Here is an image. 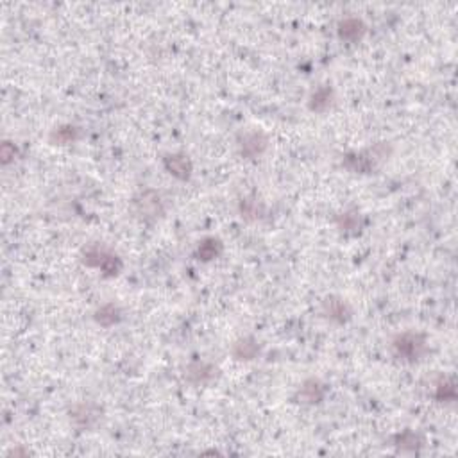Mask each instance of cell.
I'll return each mask as SVG.
<instances>
[{
	"label": "cell",
	"instance_id": "1",
	"mask_svg": "<svg viewBox=\"0 0 458 458\" xmlns=\"http://www.w3.org/2000/svg\"><path fill=\"white\" fill-rule=\"evenodd\" d=\"M390 153H392V147L385 142H380L361 153L346 154L342 163L347 170L355 172V174H372L378 168V165L390 156Z\"/></svg>",
	"mask_w": 458,
	"mask_h": 458
},
{
	"label": "cell",
	"instance_id": "2",
	"mask_svg": "<svg viewBox=\"0 0 458 458\" xmlns=\"http://www.w3.org/2000/svg\"><path fill=\"white\" fill-rule=\"evenodd\" d=\"M392 351L396 358L408 364L419 361L428 353V338L419 331H405L394 337Z\"/></svg>",
	"mask_w": 458,
	"mask_h": 458
},
{
	"label": "cell",
	"instance_id": "3",
	"mask_svg": "<svg viewBox=\"0 0 458 458\" xmlns=\"http://www.w3.org/2000/svg\"><path fill=\"white\" fill-rule=\"evenodd\" d=\"M133 212L144 222H154L165 213L162 195L156 190H144L140 192L133 199Z\"/></svg>",
	"mask_w": 458,
	"mask_h": 458
},
{
	"label": "cell",
	"instance_id": "4",
	"mask_svg": "<svg viewBox=\"0 0 458 458\" xmlns=\"http://www.w3.org/2000/svg\"><path fill=\"white\" fill-rule=\"evenodd\" d=\"M102 408L97 403L83 401L77 403L70 408V422L77 428V430H92L101 422L102 419Z\"/></svg>",
	"mask_w": 458,
	"mask_h": 458
},
{
	"label": "cell",
	"instance_id": "5",
	"mask_svg": "<svg viewBox=\"0 0 458 458\" xmlns=\"http://www.w3.org/2000/svg\"><path fill=\"white\" fill-rule=\"evenodd\" d=\"M268 147V138L264 131H246L238 136V151L246 160H258Z\"/></svg>",
	"mask_w": 458,
	"mask_h": 458
},
{
	"label": "cell",
	"instance_id": "6",
	"mask_svg": "<svg viewBox=\"0 0 458 458\" xmlns=\"http://www.w3.org/2000/svg\"><path fill=\"white\" fill-rule=\"evenodd\" d=\"M322 315L335 325H346L353 317L351 305L338 296H329L322 301Z\"/></svg>",
	"mask_w": 458,
	"mask_h": 458
},
{
	"label": "cell",
	"instance_id": "7",
	"mask_svg": "<svg viewBox=\"0 0 458 458\" xmlns=\"http://www.w3.org/2000/svg\"><path fill=\"white\" fill-rule=\"evenodd\" d=\"M165 170L179 181H188L194 172V163L185 153H172L163 157Z\"/></svg>",
	"mask_w": 458,
	"mask_h": 458
},
{
	"label": "cell",
	"instance_id": "8",
	"mask_svg": "<svg viewBox=\"0 0 458 458\" xmlns=\"http://www.w3.org/2000/svg\"><path fill=\"white\" fill-rule=\"evenodd\" d=\"M326 398V385L317 378H308L297 389L296 401L301 405H319Z\"/></svg>",
	"mask_w": 458,
	"mask_h": 458
},
{
	"label": "cell",
	"instance_id": "9",
	"mask_svg": "<svg viewBox=\"0 0 458 458\" xmlns=\"http://www.w3.org/2000/svg\"><path fill=\"white\" fill-rule=\"evenodd\" d=\"M218 376V369L208 361L195 360L188 364L185 369V378L192 385H206Z\"/></svg>",
	"mask_w": 458,
	"mask_h": 458
},
{
	"label": "cell",
	"instance_id": "10",
	"mask_svg": "<svg viewBox=\"0 0 458 458\" xmlns=\"http://www.w3.org/2000/svg\"><path fill=\"white\" fill-rule=\"evenodd\" d=\"M337 33L340 36V40L349 43H357L360 42L361 38L366 36L367 33V25L366 22L358 16H347V18L340 20L338 22Z\"/></svg>",
	"mask_w": 458,
	"mask_h": 458
},
{
	"label": "cell",
	"instance_id": "11",
	"mask_svg": "<svg viewBox=\"0 0 458 458\" xmlns=\"http://www.w3.org/2000/svg\"><path fill=\"white\" fill-rule=\"evenodd\" d=\"M262 351L259 342L255 337H242L238 338L231 347V355L238 361H251L255 360Z\"/></svg>",
	"mask_w": 458,
	"mask_h": 458
},
{
	"label": "cell",
	"instance_id": "12",
	"mask_svg": "<svg viewBox=\"0 0 458 458\" xmlns=\"http://www.w3.org/2000/svg\"><path fill=\"white\" fill-rule=\"evenodd\" d=\"M337 227L346 236H355L361 231L364 218L358 209H346L340 215H337Z\"/></svg>",
	"mask_w": 458,
	"mask_h": 458
},
{
	"label": "cell",
	"instance_id": "13",
	"mask_svg": "<svg viewBox=\"0 0 458 458\" xmlns=\"http://www.w3.org/2000/svg\"><path fill=\"white\" fill-rule=\"evenodd\" d=\"M335 101V92L331 86H320V88L315 90L314 93L308 99V107L315 113H325L328 112L329 107L333 106Z\"/></svg>",
	"mask_w": 458,
	"mask_h": 458
},
{
	"label": "cell",
	"instance_id": "14",
	"mask_svg": "<svg viewBox=\"0 0 458 458\" xmlns=\"http://www.w3.org/2000/svg\"><path fill=\"white\" fill-rule=\"evenodd\" d=\"M93 319L102 328H112V326L118 325L122 320V310L115 303H106V305H102L101 308L95 310Z\"/></svg>",
	"mask_w": 458,
	"mask_h": 458
},
{
	"label": "cell",
	"instance_id": "15",
	"mask_svg": "<svg viewBox=\"0 0 458 458\" xmlns=\"http://www.w3.org/2000/svg\"><path fill=\"white\" fill-rule=\"evenodd\" d=\"M222 242L215 238V236H208V238L199 242L197 251H195V258L201 259V262H212V259H217L218 256L222 255Z\"/></svg>",
	"mask_w": 458,
	"mask_h": 458
},
{
	"label": "cell",
	"instance_id": "16",
	"mask_svg": "<svg viewBox=\"0 0 458 458\" xmlns=\"http://www.w3.org/2000/svg\"><path fill=\"white\" fill-rule=\"evenodd\" d=\"M394 444H396L399 453H417L419 448H421L422 440L416 431L405 430L394 437Z\"/></svg>",
	"mask_w": 458,
	"mask_h": 458
},
{
	"label": "cell",
	"instance_id": "17",
	"mask_svg": "<svg viewBox=\"0 0 458 458\" xmlns=\"http://www.w3.org/2000/svg\"><path fill=\"white\" fill-rule=\"evenodd\" d=\"M110 255H112V251L106 249L104 246H99V244H93V246L86 247V249L83 251V264L86 265V267L99 268V270H101V267L104 265V262L110 258Z\"/></svg>",
	"mask_w": 458,
	"mask_h": 458
},
{
	"label": "cell",
	"instance_id": "18",
	"mask_svg": "<svg viewBox=\"0 0 458 458\" xmlns=\"http://www.w3.org/2000/svg\"><path fill=\"white\" fill-rule=\"evenodd\" d=\"M437 401L440 403H453L457 399V387H455L453 378H446L442 376L435 383V390H433Z\"/></svg>",
	"mask_w": 458,
	"mask_h": 458
},
{
	"label": "cell",
	"instance_id": "19",
	"mask_svg": "<svg viewBox=\"0 0 458 458\" xmlns=\"http://www.w3.org/2000/svg\"><path fill=\"white\" fill-rule=\"evenodd\" d=\"M79 138V129L75 125H60L51 133V142L54 145H70Z\"/></svg>",
	"mask_w": 458,
	"mask_h": 458
},
{
	"label": "cell",
	"instance_id": "20",
	"mask_svg": "<svg viewBox=\"0 0 458 458\" xmlns=\"http://www.w3.org/2000/svg\"><path fill=\"white\" fill-rule=\"evenodd\" d=\"M238 208H240L242 218H246V220H258L264 215V204L256 197H244Z\"/></svg>",
	"mask_w": 458,
	"mask_h": 458
},
{
	"label": "cell",
	"instance_id": "21",
	"mask_svg": "<svg viewBox=\"0 0 458 458\" xmlns=\"http://www.w3.org/2000/svg\"><path fill=\"white\" fill-rule=\"evenodd\" d=\"M14 156H16V147H14L13 142H4L0 147V162L8 165V163L13 162Z\"/></svg>",
	"mask_w": 458,
	"mask_h": 458
}]
</instances>
